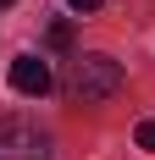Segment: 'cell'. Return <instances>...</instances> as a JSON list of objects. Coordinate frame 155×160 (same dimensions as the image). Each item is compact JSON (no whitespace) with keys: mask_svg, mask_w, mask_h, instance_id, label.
I'll list each match as a JSON object with an SVG mask.
<instances>
[{"mask_svg":"<svg viewBox=\"0 0 155 160\" xmlns=\"http://www.w3.org/2000/svg\"><path fill=\"white\" fill-rule=\"evenodd\" d=\"M61 94L72 105H105L111 94H122V61L111 55H72L61 78Z\"/></svg>","mask_w":155,"mask_h":160,"instance_id":"1","label":"cell"},{"mask_svg":"<svg viewBox=\"0 0 155 160\" xmlns=\"http://www.w3.org/2000/svg\"><path fill=\"white\" fill-rule=\"evenodd\" d=\"M0 6H11V0H0Z\"/></svg>","mask_w":155,"mask_h":160,"instance_id":"7","label":"cell"},{"mask_svg":"<svg viewBox=\"0 0 155 160\" xmlns=\"http://www.w3.org/2000/svg\"><path fill=\"white\" fill-rule=\"evenodd\" d=\"M67 6H72L78 17H89V11H100V6H105V0H67Z\"/></svg>","mask_w":155,"mask_h":160,"instance_id":"6","label":"cell"},{"mask_svg":"<svg viewBox=\"0 0 155 160\" xmlns=\"http://www.w3.org/2000/svg\"><path fill=\"white\" fill-rule=\"evenodd\" d=\"M50 44H56V50L72 44V22H50Z\"/></svg>","mask_w":155,"mask_h":160,"instance_id":"4","label":"cell"},{"mask_svg":"<svg viewBox=\"0 0 155 160\" xmlns=\"http://www.w3.org/2000/svg\"><path fill=\"white\" fill-rule=\"evenodd\" d=\"M133 144H139V149H150V155H155V122H139V132H133Z\"/></svg>","mask_w":155,"mask_h":160,"instance_id":"5","label":"cell"},{"mask_svg":"<svg viewBox=\"0 0 155 160\" xmlns=\"http://www.w3.org/2000/svg\"><path fill=\"white\" fill-rule=\"evenodd\" d=\"M0 160H50V138L22 116H0Z\"/></svg>","mask_w":155,"mask_h":160,"instance_id":"2","label":"cell"},{"mask_svg":"<svg viewBox=\"0 0 155 160\" xmlns=\"http://www.w3.org/2000/svg\"><path fill=\"white\" fill-rule=\"evenodd\" d=\"M50 83H56V78H50V66L39 61V55H17V61H11V88H17V94L39 99V94H50Z\"/></svg>","mask_w":155,"mask_h":160,"instance_id":"3","label":"cell"}]
</instances>
